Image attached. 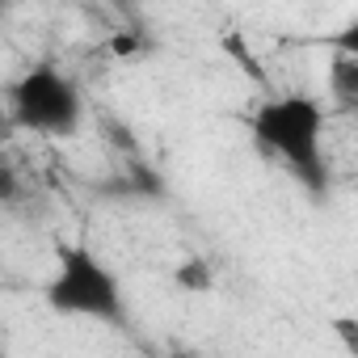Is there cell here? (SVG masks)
I'll list each match as a JSON object with an SVG mask.
<instances>
[{
    "mask_svg": "<svg viewBox=\"0 0 358 358\" xmlns=\"http://www.w3.org/2000/svg\"><path fill=\"white\" fill-rule=\"evenodd\" d=\"M5 101H9V118L22 131L47 135V139H68L85 122V93L55 64L26 68L13 85H5Z\"/></svg>",
    "mask_w": 358,
    "mask_h": 358,
    "instance_id": "cell-3",
    "label": "cell"
},
{
    "mask_svg": "<svg viewBox=\"0 0 358 358\" xmlns=\"http://www.w3.org/2000/svg\"><path fill=\"white\" fill-rule=\"evenodd\" d=\"M249 131H253L257 148H266L278 164H287L316 199L329 190V169L320 156L324 110L316 97H308V93L270 97L249 114Z\"/></svg>",
    "mask_w": 358,
    "mask_h": 358,
    "instance_id": "cell-1",
    "label": "cell"
},
{
    "mask_svg": "<svg viewBox=\"0 0 358 358\" xmlns=\"http://www.w3.org/2000/svg\"><path fill=\"white\" fill-rule=\"evenodd\" d=\"M43 299L59 316H85V320H106V324L127 320L122 282L89 245H59L55 249V274L47 278Z\"/></svg>",
    "mask_w": 358,
    "mask_h": 358,
    "instance_id": "cell-2",
    "label": "cell"
},
{
    "mask_svg": "<svg viewBox=\"0 0 358 358\" xmlns=\"http://www.w3.org/2000/svg\"><path fill=\"white\" fill-rule=\"evenodd\" d=\"M0 101H5V85H0Z\"/></svg>",
    "mask_w": 358,
    "mask_h": 358,
    "instance_id": "cell-8",
    "label": "cell"
},
{
    "mask_svg": "<svg viewBox=\"0 0 358 358\" xmlns=\"http://www.w3.org/2000/svg\"><path fill=\"white\" fill-rule=\"evenodd\" d=\"M333 329L341 333L345 350H350V354H358V329H354V320H350V316H341V320H333Z\"/></svg>",
    "mask_w": 358,
    "mask_h": 358,
    "instance_id": "cell-6",
    "label": "cell"
},
{
    "mask_svg": "<svg viewBox=\"0 0 358 358\" xmlns=\"http://www.w3.org/2000/svg\"><path fill=\"white\" fill-rule=\"evenodd\" d=\"M329 89H333V101H337L345 114L358 110V55H354V51H337V55H333Z\"/></svg>",
    "mask_w": 358,
    "mask_h": 358,
    "instance_id": "cell-4",
    "label": "cell"
},
{
    "mask_svg": "<svg viewBox=\"0 0 358 358\" xmlns=\"http://www.w3.org/2000/svg\"><path fill=\"white\" fill-rule=\"evenodd\" d=\"M9 5H13V0H0V13H5V9H9Z\"/></svg>",
    "mask_w": 358,
    "mask_h": 358,
    "instance_id": "cell-7",
    "label": "cell"
},
{
    "mask_svg": "<svg viewBox=\"0 0 358 358\" xmlns=\"http://www.w3.org/2000/svg\"><path fill=\"white\" fill-rule=\"evenodd\" d=\"M177 287H182V291H211V266L207 262H199V257H190L182 270H177Z\"/></svg>",
    "mask_w": 358,
    "mask_h": 358,
    "instance_id": "cell-5",
    "label": "cell"
}]
</instances>
